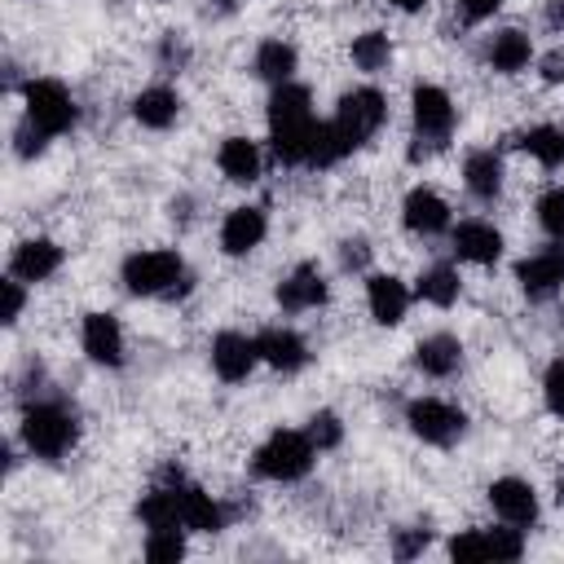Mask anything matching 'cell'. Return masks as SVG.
I'll list each match as a JSON object with an SVG mask.
<instances>
[{"label": "cell", "mask_w": 564, "mask_h": 564, "mask_svg": "<svg viewBox=\"0 0 564 564\" xmlns=\"http://www.w3.org/2000/svg\"><path fill=\"white\" fill-rule=\"evenodd\" d=\"M313 132H317V119H313V97L304 84H273V97H269V141H273V154L278 163L286 167H300L308 163V150H313Z\"/></svg>", "instance_id": "cell-1"}, {"label": "cell", "mask_w": 564, "mask_h": 564, "mask_svg": "<svg viewBox=\"0 0 564 564\" xmlns=\"http://www.w3.org/2000/svg\"><path fill=\"white\" fill-rule=\"evenodd\" d=\"M75 436H79V423H75V414L66 405H57V401L26 405V414H22V441H26V449L35 458L57 463L75 445Z\"/></svg>", "instance_id": "cell-2"}, {"label": "cell", "mask_w": 564, "mask_h": 564, "mask_svg": "<svg viewBox=\"0 0 564 564\" xmlns=\"http://www.w3.org/2000/svg\"><path fill=\"white\" fill-rule=\"evenodd\" d=\"M123 286L132 295H181L189 273L176 251H137L123 260Z\"/></svg>", "instance_id": "cell-3"}, {"label": "cell", "mask_w": 564, "mask_h": 564, "mask_svg": "<svg viewBox=\"0 0 564 564\" xmlns=\"http://www.w3.org/2000/svg\"><path fill=\"white\" fill-rule=\"evenodd\" d=\"M313 454H317V445L308 441V432L278 427V432L256 449L251 471H256V476H264V480H300V476H308Z\"/></svg>", "instance_id": "cell-4"}, {"label": "cell", "mask_w": 564, "mask_h": 564, "mask_svg": "<svg viewBox=\"0 0 564 564\" xmlns=\"http://www.w3.org/2000/svg\"><path fill=\"white\" fill-rule=\"evenodd\" d=\"M383 115H388V106H383V93L379 88H352V93L339 97L330 123L339 128V137L348 141V150H357V145H366L379 132Z\"/></svg>", "instance_id": "cell-5"}, {"label": "cell", "mask_w": 564, "mask_h": 564, "mask_svg": "<svg viewBox=\"0 0 564 564\" xmlns=\"http://www.w3.org/2000/svg\"><path fill=\"white\" fill-rule=\"evenodd\" d=\"M22 97H26V119L40 132L62 137V132L75 128V101H70V93H66L62 79H31L22 88Z\"/></svg>", "instance_id": "cell-6"}, {"label": "cell", "mask_w": 564, "mask_h": 564, "mask_svg": "<svg viewBox=\"0 0 564 564\" xmlns=\"http://www.w3.org/2000/svg\"><path fill=\"white\" fill-rule=\"evenodd\" d=\"M405 423H410V432H414L419 441H427V445H454V441L463 436V427H467V414H463L458 405L441 401V397H419V401H410Z\"/></svg>", "instance_id": "cell-7"}, {"label": "cell", "mask_w": 564, "mask_h": 564, "mask_svg": "<svg viewBox=\"0 0 564 564\" xmlns=\"http://www.w3.org/2000/svg\"><path fill=\"white\" fill-rule=\"evenodd\" d=\"M163 485L176 494V511H181V524L194 529V533H216L225 529V511L216 507L212 494H203L194 480H185L181 467H163Z\"/></svg>", "instance_id": "cell-8"}, {"label": "cell", "mask_w": 564, "mask_h": 564, "mask_svg": "<svg viewBox=\"0 0 564 564\" xmlns=\"http://www.w3.org/2000/svg\"><path fill=\"white\" fill-rule=\"evenodd\" d=\"M410 106H414V137L427 141V150H441L449 141V132H454V101H449V93L436 88V84H419Z\"/></svg>", "instance_id": "cell-9"}, {"label": "cell", "mask_w": 564, "mask_h": 564, "mask_svg": "<svg viewBox=\"0 0 564 564\" xmlns=\"http://www.w3.org/2000/svg\"><path fill=\"white\" fill-rule=\"evenodd\" d=\"M256 361H260L256 335H242V330H220V335L212 339V370H216L225 383L247 379Z\"/></svg>", "instance_id": "cell-10"}, {"label": "cell", "mask_w": 564, "mask_h": 564, "mask_svg": "<svg viewBox=\"0 0 564 564\" xmlns=\"http://www.w3.org/2000/svg\"><path fill=\"white\" fill-rule=\"evenodd\" d=\"M489 502H494V511H498L507 524H516V529H529V524L538 520V494H533V485L520 480V476L494 480V485H489Z\"/></svg>", "instance_id": "cell-11"}, {"label": "cell", "mask_w": 564, "mask_h": 564, "mask_svg": "<svg viewBox=\"0 0 564 564\" xmlns=\"http://www.w3.org/2000/svg\"><path fill=\"white\" fill-rule=\"evenodd\" d=\"M516 282L529 300H551L560 286H564V256L551 247V251H538L529 260L516 264Z\"/></svg>", "instance_id": "cell-12"}, {"label": "cell", "mask_w": 564, "mask_h": 564, "mask_svg": "<svg viewBox=\"0 0 564 564\" xmlns=\"http://www.w3.org/2000/svg\"><path fill=\"white\" fill-rule=\"evenodd\" d=\"M256 348H260V361H269L273 370L282 375H295L308 366V344L291 330V326H269L256 335Z\"/></svg>", "instance_id": "cell-13"}, {"label": "cell", "mask_w": 564, "mask_h": 564, "mask_svg": "<svg viewBox=\"0 0 564 564\" xmlns=\"http://www.w3.org/2000/svg\"><path fill=\"white\" fill-rule=\"evenodd\" d=\"M278 304H282L286 313H304V308L326 304V282H322L317 264H295V269L278 282Z\"/></svg>", "instance_id": "cell-14"}, {"label": "cell", "mask_w": 564, "mask_h": 564, "mask_svg": "<svg viewBox=\"0 0 564 564\" xmlns=\"http://www.w3.org/2000/svg\"><path fill=\"white\" fill-rule=\"evenodd\" d=\"M84 352L97 361V366H123V330L110 313H88L84 317Z\"/></svg>", "instance_id": "cell-15"}, {"label": "cell", "mask_w": 564, "mask_h": 564, "mask_svg": "<svg viewBox=\"0 0 564 564\" xmlns=\"http://www.w3.org/2000/svg\"><path fill=\"white\" fill-rule=\"evenodd\" d=\"M454 256L471 264H494L502 256V234L489 220H463L454 229Z\"/></svg>", "instance_id": "cell-16"}, {"label": "cell", "mask_w": 564, "mask_h": 564, "mask_svg": "<svg viewBox=\"0 0 564 564\" xmlns=\"http://www.w3.org/2000/svg\"><path fill=\"white\" fill-rule=\"evenodd\" d=\"M57 269H62V247L48 242V238L22 242V247L13 251V260H9V273L22 278V282H44V278H53Z\"/></svg>", "instance_id": "cell-17"}, {"label": "cell", "mask_w": 564, "mask_h": 564, "mask_svg": "<svg viewBox=\"0 0 564 564\" xmlns=\"http://www.w3.org/2000/svg\"><path fill=\"white\" fill-rule=\"evenodd\" d=\"M366 300H370V317H375L379 326H397V322L405 317V308H410V291H405V282L392 278V273H375V278L366 282Z\"/></svg>", "instance_id": "cell-18"}, {"label": "cell", "mask_w": 564, "mask_h": 564, "mask_svg": "<svg viewBox=\"0 0 564 564\" xmlns=\"http://www.w3.org/2000/svg\"><path fill=\"white\" fill-rule=\"evenodd\" d=\"M401 220H405L410 234L432 238V234H441V229L449 225V207H445V198L432 194V189H410V194H405V207H401Z\"/></svg>", "instance_id": "cell-19"}, {"label": "cell", "mask_w": 564, "mask_h": 564, "mask_svg": "<svg viewBox=\"0 0 564 564\" xmlns=\"http://www.w3.org/2000/svg\"><path fill=\"white\" fill-rule=\"evenodd\" d=\"M264 229H269V220H264L260 207H234V212L225 216V225H220V247H225L229 256H247L251 247H260Z\"/></svg>", "instance_id": "cell-20"}, {"label": "cell", "mask_w": 564, "mask_h": 564, "mask_svg": "<svg viewBox=\"0 0 564 564\" xmlns=\"http://www.w3.org/2000/svg\"><path fill=\"white\" fill-rule=\"evenodd\" d=\"M414 366L432 379H449L458 366H463V344L454 335H427L419 348H414Z\"/></svg>", "instance_id": "cell-21"}, {"label": "cell", "mask_w": 564, "mask_h": 564, "mask_svg": "<svg viewBox=\"0 0 564 564\" xmlns=\"http://www.w3.org/2000/svg\"><path fill=\"white\" fill-rule=\"evenodd\" d=\"M176 110H181V97H176L172 88H163V84L137 93V101H132V119H137L141 128H154V132L172 128V123H176Z\"/></svg>", "instance_id": "cell-22"}, {"label": "cell", "mask_w": 564, "mask_h": 564, "mask_svg": "<svg viewBox=\"0 0 564 564\" xmlns=\"http://www.w3.org/2000/svg\"><path fill=\"white\" fill-rule=\"evenodd\" d=\"M216 163H220V172H225L234 185H251V181L260 176V150H256V141H247V137H225L220 150H216Z\"/></svg>", "instance_id": "cell-23"}, {"label": "cell", "mask_w": 564, "mask_h": 564, "mask_svg": "<svg viewBox=\"0 0 564 564\" xmlns=\"http://www.w3.org/2000/svg\"><path fill=\"white\" fill-rule=\"evenodd\" d=\"M463 181L480 203H494L502 189V159L494 150H471L463 163Z\"/></svg>", "instance_id": "cell-24"}, {"label": "cell", "mask_w": 564, "mask_h": 564, "mask_svg": "<svg viewBox=\"0 0 564 564\" xmlns=\"http://www.w3.org/2000/svg\"><path fill=\"white\" fill-rule=\"evenodd\" d=\"M529 57H533V44H529L524 31H498L494 44H489V66H494L498 75H516V70H524Z\"/></svg>", "instance_id": "cell-25"}, {"label": "cell", "mask_w": 564, "mask_h": 564, "mask_svg": "<svg viewBox=\"0 0 564 564\" xmlns=\"http://www.w3.org/2000/svg\"><path fill=\"white\" fill-rule=\"evenodd\" d=\"M137 516H141L145 529H185V524H181V511H176V494H172L163 480L137 502Z\"/></svg>", "instance_id": "cell-26"}, {"label": "cell", "mask_w": 564, "mask_h": 564, "mask_svg": "<svg viewBox=\"0 0 564 564\" xmlns=\"http://www.w3.org/2000/svg\"><path fill=\"white\" fill-rule=\"evenodd\" d=\"M291 70H295V48H291V44H282V40H264V44L256 48V75H260V79H269V84H286Z\"/></svg>", "instance_id": "cell-27"}, {"label": "cell", "mask_w": 564, "mask_h": 564, "mask_svg": "<svg viewBox=\"0 0 564 564\" xmlns=\"http://www.w3.org/2000/svg\"><path fill=\"white\" fill-rule=\"evenodd\" d=\"M419 300L436 304V308H449L458 300V273L449 264H432L419 273Z\"/></svg>", "instance_id": "cell-28"}, {"label": "cell", "mask_w": 564, "mask_h": 564, "mask_svg": "<svg viewBox=\"0 0 564 564\" xmlns=\"http://www.w3.org/2000/svg\"><path fill=\"white\" fill-rule=\"evenodd\" d=\"M520 145L542 163V167H560L564 163V128H551V123H538L520 137Z\"/></svg>", "instance_id": "cell-29"}, {"label": "cell", "mask_w": 564, "mask_h": 564, "mask_svg": "<svg viewBox=\"0 0 564 564\" xmlns=\"http://www.w3.org/2000/svg\"><path fill=\"white\" fill-rule=\"evenodd\" d=\"M352 62H357L361 70H383V66L392 62V44H388V35H383V31H366V35H357V40H352Z\"/></svg>", "instance_id": "cell-30"}, {"label": "cell", "mask_w": 564, "mask_h": 564, "mask_svg": "<svg viewBox=\"0 0 564 564\" xmlns=\"http://www.w3.org/2000/svg\"><path fill=\"white\" fill-rule=\"evenodd\" d=\"M181 555H185L181 529H150V538H145V560L163 564V560H181Z\"/></svg>", "instance_id": "cell-31"}, {"label": "cell", "mask_w": 564, "mask_h": 564, "mask_svg": "<svg viewBox=\"0 0 564 564\" xmlns=\"http://www.w3.org/2000/svg\"><path fill=\"white\" fill-rule=\"evenodd\" d=\"M538 220L555 242H564V185H555L538 198Z\"/></svg>", "instance_id": "cell-32"}, {"label": "cell", "mask_w": 564, "mask_h": 564, "mask_svg": "<svg viewBox=\"0 0 564 564\" xmlns=\"http://www.w3.org/2000/svg\"><path fill=\"white\" fill-rule=\"evenodd\" d=\"M308 441H313L317 449H335V445L344 441V423H339V414L317 410V414L308 419Z\"/></svg>", "instance_id": "cell-33"}, {"label": "cell", "mask_w": 564, "mask_h": 564, "mask_svg": "<svg viewBox=\"0 0 564 564\" xmlns=\"http://www.w3.org/2000/svg\"><path fill=\"white\" fill-rule=\"evenodd\" d=\"M485 538H489V560H520V555H524V538H520L516 524H507V529H485Z\"/></svg>", "instance_id": "cell-34"}, {"label": "cell", "mask_w": 564, "mask_h": 564, "mask_svg": "<svg viewBox=\"0 0 564 564\" xmlns=\"http://www.w3.org/2000/svg\"><path fill=\"white\" fill-rule=\"evenodd\" d=\"M449 555H454V560H489V538H485V529L458 533V538L449 542Z\"/></svg>", "instance_id": "cell-35"}, {"label": "cell", "mask_w": 564, "mask_h": 564, "mask_svg": "<svg viewBox=\"0 0 564 564\" xmlns=\"http://www.w3.org/2000/svg\"><path fill=\"white\" fill-rule=\"evenodd\" d=\"M0 291H4V313H0V317L13 326V322L22 317V304H26V295H22V278H13V273H9V278L0 282Z\"/></svg>", "instance_id": "cell-36"}, {"label": "cell", "mask_w": 564, "mask_h": 564, "mask_svg": "<svg viewBox=\"0 0 564 564\" xmlns=\"http://www.w3.org/2000/svg\"><path fill=\"white\" fill-rule=\"evenodd\" d=\"M542 388H546V405H551V414L564 419V357L546 370V383H542Z\"/></svg>", "instance_id": "cell-37"}, {"label": "cell", "mask_w": 564, "mask_h": 564, "mask_svg": "<svg viewBox=\"0 0 564 564\" xmlns=\"http://www.w3.org/2000/svg\"><path fill=\"white\" fill-rule=\"evenodd\" d=\"M44 141H48V132H40L31 119H22V128H18V154H22V159H31V154H40V150H44Z\"/></svg>", "instance_id": "cell-38"}, {"label": "cell", "mask_w": 564, "mask_h": 564, "mask_svg": "<svg viewBox=\"0 0 564 564\" xmlns=\"http://www.w3.org/2000/svg\"><path fill=\"white\" fill-rule=\"evenodd\" d=\"M427 538H432L427 529H405V533L397 538V555H401V560H410L414 551H423V546H427Z\"/></svg>", "instance_id": "cell-39"}, {"label": "cell", "mask_w": 564, "mask_h": 564, "mask_svg": "<svg viewBox=\"0 0 564 564\" xmlns=\"http://www.w3.org/2000/svg\"><path fill=\"white\" fill-rule=\"evenodd\" d=\"M498 4H502V0H458V9H463L471 22H480V18H494V13H498Z\"/></svg>", "instance_id": "cell-40"}, {"label": "cell", "mask_w": 564, "mask_h": 564, "mask_svg": "<svg viewBox=\"0 0 564 564\" xmlns=\"http://www.w3.org/2000/svg\"><path fill=\"white\" fill-rule=\"evenodd\" d=\"M542 79L546 84H560L564 79V48H555V53L542 57Z\"/></svg>", "instance_id": "cell-41"}, {"label": "cell", "mask_w": 564, "mask_h": 564, "mask_svg": "<svg viewBox=\"0 0 564 564\" xmlns=\"http://www.w3.org/2000/svg\"><path fill=\"white\" fill-rule=\"evenodd\" d=\"M339 256H344V269H361L370 251H366V242L357 238V242H344V251H339Z\"/></svg>", "instance_id": "cell-42"}, {"label": "cell", "mask_w": 564, "mask_h": 564, "mask_svg": "<svg viewBox=\"0 0 564 564\" xmlns=\"http://www.w3.org/2000/svg\"><path fill=\"white\" fill-rule=\"evenodd\" d=\"M546 22H551L555 31H564V0H551V4H546Z\"/></svg>", "instance_id": "cell-43"}, {"label": "cell", "mask_w": 564, "mask_h": 564, "mask_svg": "<svg viewBox=\"0 0 564 564\" xmlns=\"http://www.w3.org/2000/svg\"><path fill=\"white\" fill-rule=\"evenodd\" d=\"M397 9H405V13H414V9H423V0H392Z\"/></svg>", "instance_id": "cell-44"}, {"label": "cell", "mask_w": 564, "mask_h": 564, "mask_svg": "<svg viewBox=\"0 0 564 564\" xmlns=\"http://www.w3.org/2000/svg\"><path fill=\"white\" fill-rule=\"evenodd\" d=\"M555 498L564 502V471H560V480H555Z\"/></svg>", "instance_id": "cell-45"}, {"label": "cell", "mask_w": 564, "mask_h": 564, "mask_svg": "<svg viewBox=\"0 0 564 564\" xmlns=\"http://www.w3.org/2000/svg\"><path fill=\"white\" fill-rule=\"evenodd\" d=\"M220 4H238V0H220Z\"/></svg>", "instance_id": "cell-46"}]
</instances>
